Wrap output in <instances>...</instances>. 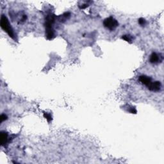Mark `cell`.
Returning <instances> with one entry per match:
<instances>
[{"label": "cell", "mask_w": 164, "mask_h": 164, "mask_svg": "<svg viewBox=\"0 0 164 164\" xmlns=\"http://www.w3.org/2000/svg\"><path fill=\"white\" fill-rule=\"evenodd\" d=\"M1 27L3 30H5L7 33H8V35L12 39H15V35L14 33L13 29L11 27V25L10 24L9 21L6 16H2L1 17Z\"/></svg>", "instance_id": "6da1fadb"}, {"label": "cell", "mask_w": 164, "mask_h": 164, "mask_svg": "<svg viewBox=\"0 0 164 164\" xmlns=\"http://www.w3.org/2000/svg\"><path fill=\"white\" fill-rule=\"evenodd\" d=\"M104 26L106 27V28L109 29L110 30H113L116 28L119 25L117 21L114 18L112 17H110L106 18L103 23Z\"/></svg>", "instance_id": "7a4b0ae2"}, {"label": "cell", "mask_w": 164, "mask_h": 164, "mask_svg": "<svg viewBox=\"0 0 164 164\" xmlns=\"http://www.w3.org/2000/svg\"><path fill=\"white\" fill-rule=\"evenodd\" d=\"M161 83L160 81L151 82L148 86V89L151 91H159L161 89Z\"/></svg>", "instance_id": "3957f363"}, {"label": "cell", "mask_w": 164, "mask_h": 164, "mask_svg": "<svg viewBox=\"0 0 164 164\" xmlns=\"http://www.w3.org/2000/svg\"><path fill=\"white\" fill-rule=\"evenodd\" d=\"M139 80H140V81L142 83V84L145 85H146L147 87H148L149 85L152 82L151 78L148 77V76H144V75H142V76H140Z\"/></svg>", "instance_id": "277c9868"}, {"label": "cell", "mask_w": 164, "mask_h": 164, "mask_svg": "<svg viewBox=\"0 0 164 164\" xmlns=\"http://www.w3.org/2000/svg\"><path fill=\"white\" fill-rule=\"evenodd\" d=\"M46 37L48 40H51L53 38L54 31L52 27L46 28Z\"/></svg>", "instance_id": "5b68a950"}, {"label": "cell", "mask_w": 164, "mask_h": 164, "mask_svg": "<svg viewBox=\"0 0 164 164\" xmlns=\"http://www.w3.org/2000/svg\"><path fill=\"white\" fill-rule=\"evenodd\" d=\"M8 140V134L6 132H1L0 133V142L1 146H4L6 144Z\"/></svg>", "instance_id": "8992f818"}, {"label": "cell", "mask_w": 164, "mask_h": 164, "mask_svg": "<svg viewBox=\"0 0 164 164\" xmlns=\"http://www.w3.org/2000/svg\"><path fill=\"white\" fill-rule=\"evenodd\" d=\"M160 60V57L158 55H157L156 53H153L150 57V62L152 64H156L158 63V61Z\"/></svg>", "instance_id": "52a82bcc"}, {"label": "cell", "mask_w": 164, "mask_h": 164, "mask_svg": "<svg viewBox=\"0 0 164 164\" xmlns=\"http://www.w3.org/2000/svg\"><path fill=\"white\" fill-rule=\"evenodd\" d=\"M44 117L46 118V119L48 120V122H50L51 120H52V117L51 115L48 113H44Z\"/></svg>", "instance_id": "ba28073f"}, {"label": "cell", "mask_w": 164, "mask_h": 164, "mask_svg": "<svg viewBox=\"0 0 164 164\" xmlns=\"http://www.w3.org/2000/svg\"><path fill=\"white\" fill-rule=\"evenodd\" d=\"M122 39L124 40V41L129 42H130L131 41V38H130V35H123V37H122Z\"/></svg>", "instance_id": "9c48e42d"}, {"label": "cell", "mask_w": 164, "mask_h": 164, "mask_svg": "<svg viewBox=\"0 0 164 164\" xmlns=\"http://www.w3.org/2000/svg\"><path fill=\"white\" fill-rule=\"evenodd\" d=\"M0 119H1V123L3 122L4 121L7 120V116L5 114H2L1 115V117H0Z\"/></svg>", "instance_id": "30bf717a"}, {"label": "cell", "mask_w": 164, "mask_h": 164, "mask_svg": "<svg viewBox=\"0 0 164 164\" xmlns=\"http://www.w3.org/2000/svg\"><path fill=\"white\" fill-rule=\"evenodd\" d=\"M138 23H139V24L140 25L143 26V25H144L146 24L145 19H143V18H140V19H139V20H138Z\"/></svg>", "instance_id": "8fae6325"}, {"label": "cell", "mask_w": 164, "mask_h": 164, "mask_svg": "<svg viewBox=\"0 0 164 164\" xmlns=\"http://www.w3.org/2000/svg\"><path fill=\"white\" fill-rule=\"evenodd\" d=\"M130 112L131 113H137V110H136V109L135 108H131V109H130Z\"/></svg>", "instance_id": "7c38bea8"}]
</instances>
